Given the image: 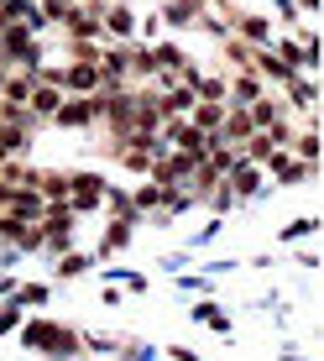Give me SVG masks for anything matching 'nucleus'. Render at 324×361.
<instances>
[{
  "instance_id": "12",
  "label": "nucleus",
  "mask_w": 324,
  "mask_h": 361,
  "mask_svg": "<svg viewBox=\"0 0 324 361\" xmlns=\"http://www.w3.org/2000/svg\"><path fill=\"white\" fill-rule=\"evenodd\" d=\"M298 157H309V163H314V157H319V136H298Z\"/></svg>"
},
{
  "instance_id": "7",
  "label": "nucleus",
  "mask_w": 324,
  "mask_h": 361,
  "mask_svg": "<svg viewBox=\"0 0 324 361\" xmlns=\"http://www.w3.org/2000/svg\"><path fill=\"white\" fill-rule=\"evenodd\" d=\"M105 27L116 32V37H126V32H131V11H126V6H116V11L105 16Z\"/></svg>"
},
{
  "instance_id": "16",
  "label": "nucleus",
  "mask_w": 324,
  "mask_h": 361,
  "mask_svg": "<svg viewBox=\"0 0 324 361\" xmlns=\"http://www.w3.org/2000/svg\"><path fill=\"white\" fill-rule=\"evenodd\" d=\"M6 157H11V152H6V142H0V163H6Z\"/></svg>"
},
{
  "instance_id": "13",
  "label": "nucleus",
  "mask_w": 324,
  "mask_h": 361,
  "mask_svg": "<svg viewBox=\"0 0 324 361\" xmlns=\"http://www.w3.org/2000/svg\"><path fill=\"white\" fill-rule=\"evenodd\" d=\"M235 189L251 194V189H256V173H251V168H235Z\"/></svg>"
},
{
  "instance_id": "9",
  "label": "nucleus",
  "mask_w": 324,
  "mask_h": 361,
  "mask_svg": "<svg viewBox=\"0 0 324 361\" xmlns=\"http://www.w3.org/2000/svg\"><path fill=\"white\" fill-rule=\"evenodd\" d=\"M126 241H131V231H126V226H110V231H105V252H120Z\"/></svg>"
},
{
  "instance_id": "14",
  "label": "nucleus",
  "mask_w": 324,
  "mask_h": 361,
  "mask_svg": "<svg viewBox=\"0 0 324 361\" xmlns=\"http://www.w3.org/2000/svg\"><path fill=\"white\" fill-rule=\"evenodd\" d=\"M194 319H204V325L209 330H225V314H220V309H199V314Z\"/></svg>"
},
{
  "instance_id": "4",
  "label": "nucleus",
  "mask_w": 324,
  "mask_h": 361,
  "mask_svg": "<svg viewBox=\"0 0 324 361\" xmlns=\"http://www.w3.org/2000/svg\"><path fill=\"white\" fill-rule=\"evenodd\" d=\"M220 121H225V110H220V105H194V131H215Z\"/></svg>"
},
{
  "instance_id": "5",
  "label": "nucleus",
  "mask_w": 324,
  "mask_h": 361,
  "mask_svg": "<svg viewBox=\"0 0 324 361\" xmlns=\"http://www.w3.org/2000/svg\"><path fill=\"white\" fill-rule=\"evenodd\" d=\"M251 131H256V126H251V116H241V110H235V116L225 121V136H230V142H246Z\"/></svg>"
},
{
  "instance_id": "15",
  "label": "nucleus",
  "mask_w": 324,
  "mask_h": 361,
  "mask_svg": "<svg viewBox=\"0 0 324 361\" xmlns=\"http://www.w3.org/2000/svg\"><path fill=\"white\" fill-rule=\"evenodd\" d=\"M6 330H16V309H0V335Z\"/></svg>"
},
{
  "instance_id": "10",
  "label": "nucleus",
  "mask_w": 324,
  "mask_h": 361,
  "mask_svg": "<svg viewBox=\"0 0 324 361\" xmlns=\"http://www.w3.org/2000/svg\"><path fill=\"white\" fill-rule=\"evenodd\" d=\"M241 32L251 37V42H267V21H261V16H246V21H241Z\"/></svg>"
},
{
  "instance_id": "8",
  "label": "nucleus",
  "mask_w": 324,
  "mask_h": 361,
  "mask_svg": "<svg viewBox=\"0 0 324 361\" xmlns=\"http://www.w3.org/2000/svg\"><path fill=\"white\" fill-rule=\"evenodd\" d=\"M194 11H199V0H173V6H168V21H189Z\"/></svg>"
},
{
  "instance_id": "3",
  "label": "nucleus",
  "mask_w": 324,
  "mask_h": 361,
  "mask_svg": "<svg viewBox=\"0 0 324 361\" xmlns=\"http://www.w3.org/2000/svg\"><path fill=\"white\" fill-rule=\"evenodd\" d=\"M11 215L32 226V220H42V199H37L32 189H27V194H11Z\"/></svg>"
},
{
  "instance_id": "1",
  "label": "nucleus",
  "mask_w": 324,
  "mask_h": 361,
  "mask_svg": "<svg viewBox=\"0 0 324 361\" xmlns=\"http://www.w3.org/2000/svg\"><path fill=\"white\" fill-rule=\"evenodd\" d=\"M58 84H68V90L89 94V90H99V68H94V63H73L68 73H58Z\"/></svg>"
},
{
  "instance_id": "11",
  "label": "nucleus",
  "mask_w": 324,
  "mask_h": 361,
  "mask_svg": "<svg viewBox=\"0 0 324 361\" xmlns=\"http://www.w3.org/2000/svg\"><path fill=\"white\" fill-rule=\"evenodd\" d=\"M272 173H278L282 183H293V178H298L304 168H298V163H288V157H272Z\"/></svg>"
},
{
  "instance_id": "6",
  "label": "nucleus",
  "mask_w": 324,
  "mask_h": 361,
  "mask_svg": "<svg viewBox=\"0 0 324 361\" xmlns=\"http://www.w3.org/2000/svg\"><path fill=\"white\" fill-rule=\"evenodd\" d=\"M27 99H32L37 110H47V116H58V105H63V99H58V90H32Z\"/></svg>"
},
{
  "instance_id": "2",
  "label": "nucleus",
  "mask_w": 324,
  "mask_h": 361,
  "mask_svg": "<svg viewBox=\"0 0 324 361\" xmlns=\"http://www.w3.org/2000/svg\"><path fill=\"white\" fill-rule=\"evenodd\" d=\"M94 116H99L94 99H73V105H58V126H89Z\"/></svg>"
}]
</instances>
